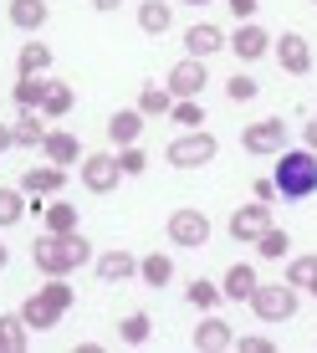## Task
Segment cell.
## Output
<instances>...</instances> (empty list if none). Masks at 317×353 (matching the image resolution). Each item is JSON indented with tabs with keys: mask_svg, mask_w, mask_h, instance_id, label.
<instances>
[{
	"mask_svg": "<svg viewBox=\"0 0 317 353\" xmlns=\"http://www.w3.org/2000/svg\"><path fill=\"white\" fill-rule=\"evenodd\" d=\"M31 261H36L41 276H67V272H77V266L92 261V241L82 236V230H67V236H52V230H46V236H36Z\"/></svg>",
	"mask_w": 317,
	"mask_h": 353,
	"instance_id": "obj_1",
	"label": "cell"
},
{
	"mask_svg": "<svg viewBox=\"0 0 317 353\" xmlns=\"http://www.w3.org/2000/svg\"><path fill=\"white\" fill-rule=\"evenodd\" d=\"M272 185H276L282 200H307V194H317V154L312 149H282L276 154Z\"/></svg>",
	"mask_w": 317,
	"mask_h": 353,
	"instance_id": "obj_2",
	"label": "cell"
},
{
	"mask_svg": "<svg viewBox=\"0 0 317 353\" xmlns=\"http://www.w3.org/2000/svg\"><path fill=\"white\" fill-rule=\"evenodd\" d=\"M215 154H221V139L205 133V128H190V133H179V139L164 149V159L174 169H205V164H215Z\"/></svg>",
	"mask_w": 317,
	"mask_h": 353,
	"instance_id": "obj_3",
	"label": "cell"
},
{
	"mask_svg": "<svg viewBox=\"0 0 317 353\" xmlns=\"http://www.w3.org/2000/svg\"><path fill=\"white\" fill-rule=\"evenodd\" d=\"M251 307H256V318H261V323H287L292 318V312H297V287H292V282H256V292H251Z\"/></svg>",
	"mask_w": 317,
	"mask_h": 353,
	"instance_id": "obj_4",
	"label": "cell"
},
{
	"mask_svg": "<svg viewBox=\"0 0 317 353\" xmlns=\"http://www.w3.org/2000/svg\"><path fill=\"white\" fill-rule=\"evenodd\" d=\"M169 241H174V246H190V251L210 246V215L194 210V205L174 210V215H169Z\"/></svg>",
	"mask_w": 317,
	"mask_h": 353,
	"instance_id": "obj_5",
	"label": "cell"
},
{
	"mask_svg": "<svg viewBox=\"0 0 317 353\" xmlns=\"http://www.w3.org/2000/svg\"><path fill=\"white\" fill-rule=\"evenodd\" d=\"M241 149L246 154H282L287 149V123L282 118H261V123H251L241 133Z\"/></svg>",
	"mask_w": 317,
	"mask_h": 353,
	"instance_id": "obj_6",
	"label": "cell"
},
{
	"mask_svg": "<svg viewBox=\"0 0 317 353\" xmlns=\"http://www.w3.org/2000/svg\"><path fill=\"white\" fill-rule=\"evenodd\" d=\"M118 179H123V169H118L113 154H82V185L92 194H113Z\"/></svg>",
	"mask_w": 317,
	"mask_h": 353,
	"instance_id": "obj_7",
	"label": "cell"
},
{
	"mask_svg": "<svg viewBox=\"0 0 317 353\" xmlns=\"http://www.w3.org/2000/svg\"><path fill=\"white\" fill-rule=\"evenodd\" d=\"M205 82H210L205 62H200V57H185V62L169 67V82H164V88L174 92V103H179V97H200V92H205Z\"/></svg>",
	"mask_w": 317,
	"mask_h": 353,
	"instance_id": "obj_8",
	"label": "cell"
},
{
	"mask_svg": "<svg viewBox=\"0 0 317 353\" xmlns=\"http://www.w3.org/2000/svg\"><path fill=\"white\" fill-rule=\"evenodd\" d=\"M272 52H276V62H282V72H292V77H307L312 72V46H307L302 31H287L282 41H272Z\"/></svg>",
	"mask_w": 317,
	"mask_h": 353,
	"instance_id": "obj_9",
	"label": "cell"
},
{
	"mask_svg": "<svg viewBox=\"0 0 317 353\" xmlns=\"http://www.w3.org/2000/svg\"><path fill=\"white\" fill-rule=\"evenodd\" d=\"M272 225V205L266 200H256V205H241L236 215H230V236L241 241V246H256V236Z\"/></svg>",
	"mask_w": 317,
	"mask_h": 353,
	"instance_id": "obj_10",
	"label": "cell"
},
{
	"mask_svg": "<svg viewBox=\"0 0 317 353\" xmlns=\"http://www.w3.org/2000/svg\"><path fill=\"white\" fill-rule=\"evenodd\" d=\"M225 46L241 57V62H261V57L272 52V31H266V26H256V21H241L236 36H230Z\"/></svg>",
	"mask_w": 317,
	"mask_h": 353,
	"instance_id": "obj_11",
	"label": "cell"
},
{
	"mask_svg": "<svg viewBox=\"0 0 317 353\" xmlns=\"http://www.w3.org/2000/svg\"><path fill=\"white\" fill-rule=\"evenodd\" d=\"M46 133H52V128H46V113H41V108H21V118L10 123V139H16L21 149H41Z\"/></svg>",
	"mask_w": 317,
	"mask_h": 353,
	"instance_id": "obj_12",
	"label": "cell"
},
{
	"mask_svg": "<svg viewBox=\"0 0 317 353\" xmlns=\"http://www.w3.org/2000/svg\"><path fill=\"white\" fill-rule=\"evenodd\" d=\"M97 276H103L108 287L128 282V276H139V256H133V251H123V246L103 251V256H97Z\"/></svg>",
	"mask_w": 317,
	"mask_h": 353,
	"instance_id": "obj_13",
	"label": "cell"
},
{
	"mask_svg": "<svg viewBox=\"0 0 317 353\" xmlns=\"http://www.w3.org/2000/svg\"><path fill=\"white\" fill-rule=\"evenodd\" d=\"M200 353H225V348H236V333H230V323L225 318H205L200 327H194V338H190Z\"/></svg>",
	"mask_w": 317,
	"mask_h": 353,
	"instance_id": "obj_14",
	"label": "cell"
},
{
	"mask_svg": "<svg viewBox=\"0 0 317 353\" xmlns=\"http://www.w3.org/2000/svg\"><path fill=\"white\" fill-rule=\"evenodd\" d=\"M143 123H149V118H143L139 108H118V113L108 118V139H113L118 149H128V143H139V133H143Z\"/></svg>",
	"mask_w": 317,
	"mask_h": 353,
	"instance_id": "obj_15",
	"label": "cell"
},
{
	"mask_svg": "<svg viewBox=\"0 0 317 353\" xmlns=\"http://www.w3.org/2000/svg\"><path fill=\"white\" fill-rule=\"evenodd\" d=\"M67 185V169H57V164H41V169H26L21 174V190L31 194V200H41V194H57Z\"/></svg>",
	"mask_w": 317,
	"mask_h": 353,
	"instance_id": "obj_16",
	"label": "cell"
},
{
	"mask_svg": "<svg viewBox=\"0 0 317 353\" xmlns=\"http://www.w3.org/2000/svg\"><path fill=\"white\" fill-rule=\"evenodd\" d=\"M185 46H190V57H200V62H205V57H215V52L225 46V31L210 26V21H200V26L185 31Z\"/></svg>",
	"mask_w": 317,
	"mask_h": 353,
	"instance_id": "obj_17",
	"label": "cell"
},
{
	"mask_svg": "<svg viewBox=\"0 0 317 353\" xmlns=\"http://www.w3.org/2000/svg\"><path fill=\"white\" fill-rule=\"evenodd\" d=\"M46 16H52V6H46V0H10V26L16 31H41L46 26Z\"/></svg>",
	"mask_w": 317,
	"mask_h": 353,
	"instance_id": "obj_18",
	"label": "cell"
},
{
	"mask_svg": "<svg viewBox=\"0 0 317 353\" xmlns=\"http://www.w3.org/2000/svg\"><path fill=\"white\" fill-rule=\"evenodd\" d=\"M41 154H46V159H52L57 169H67V164H77V159H82V143H77V133H62V128H57V133H46Z\"/></svg>",
	"mask_w": 317,
	"mask_h": 353,
	"instance_id": "obj_19",
	"label": "cell"
},
{
	"mask_svg": "<svg viewBox=\"0 0 317 353\" xmlns=\"http://www.w3.org/2000/svg\"><path fill=\"white\" fill-rule=\"evenodd\" d=\"M251 292H256V272H251L246 261H236V266L225 272V282H221V297H230V302H246Z\"/></svg>",
	"mask_w": 317,
	"mask_h": 353,
	"instance_id": "obj_20",
	"label": "cell"
},
{
	"mask_svg": "<svg viewBox=\"0 0 317 353\" xmlns=\"http://www.w3.org/2000/svg\"><path fill=\"white\" fill-rule=\"evenodd\" d=\"M139 26L149 36H164L169 26H174V10H169L164 0H143V6H139Z\"/></svg>",
	"mask_w": 317,
	"mask_h": 353,
	"instance_id": "obj_21",
	"label": "cell"
},
{
	"mask_svg": "<svg viewBox=\"0 0 317 353\" xmlns=\"http://www.w3.org/2000/svg\"><path fill=\"white\" fill-rule=\"evenodd\" d=\"M16 67H21V77H41V72L52 67V46L46 41H26L21 57H16Z\"/></svg>",
	"mask_w": 317,
	"mask_h": 353,
	"instance_id": "obj_22",
	"label": "cell"
},
{
	"mask_svg": "<svg viewBox=\"0 0 317 353\" xmlns=\"http://www.w3.org/2000/svg\"><path fill=\"white\" fill-rule=\"evenodd\" d=\"M57 318H62V312H57V307H46V302L36 297V292H31L26 302H21V323H26V327H36V333H46V327H57Z\"/></svg>",
	"mask_w": 317,
	"mask_h": 353,
	"instance_id": "obj_23",
	"label": "cell"
},
{
	"mask_svg": "<svg viewBox=\"0 0 317 353\" xmlns=\"http://www.w3.org/2000/svg\"><path fill=\"white\" fill-rule=\"evenodd\" d=\"M36 297L46 302V307H57V312H67L72 302H77V292L67 287V276H46V287H36Z\"/></svg>",
	"mask_w": 317,
	"mask_h": 353,
	"instance_id": "obj_24",
	"label": "cell"
},
{
	"mask_svg": "<svg viewBox=\"0 0 317 353\" xmlns=\"http://www.w3.org/2000/svg\"><path fill=\"white\" fill-rule=\"evenodd\" d=\"M139 276H143L149 287H169V282H174V261L154 251V256H143V261H139Z\"/></svg>",
	"mask_w": 317,
	"mask_h": 353,
	"instance_id": "obj_25",
	"label": "cell"
},
{
	"mask_svg": "<svg viewBox=\"0 0 317 353\" xmlns=\"http://www.w3.org/2000/svg\"><path fill=\"white\" fill-rule=\"evenodd\" d=\"M256 251H261L266 261H282L292 251V236H287V230H276V225H266L261 236H256Z\"/></svg>",
	"mask_w": 317,
	"mask_h": 353,
	"instance_id": "obj_26",
	"label": "cell"
},
{
	"mask_svg": "<svg viewBox=\"0 0 317 353\" xmlns=\"http://www.w3.org/2000/svg\"><path fill=\"white\" fill-rule=\"evenodd\" d=\"M41 113H46V118H67V113H72V88H67V82H46Z\"/></svg>",
	"mask_w": 317,
	"mask_h": 353,
	"instance_id": "obj_27",
	"label": "cell"
},
{
	"mask_svg": "<svg viewBox=\"0 0 317 353\" xmlns=\"http://www.w3.org/2000/svg\"><path fill=\"white\" fill-rule=\"evenodd\" d=\"M169 108H174V92H169V88H143L139 92V113L143 118H164Z\"/></svg>",
	"mask_w": 317,
	"mask_h": 353,
	"instance_id": "obj_28",
	"label": "cell"
},
{
	"mask_svg": "<svg viewBox=\"0 0 317 353\" xmlns=\"http://www.w3.org/2000/svg\"><path fill=\"white\" fill-rule=\"evenodd\" d=\"M26 348V323H21V312H10V318H0V353H21Z\"/></svg>",
	"mask_w": 317,
	"mask_h": 353,
	"instance_id": "obj_29",
	"label": "cell"
},
{
	"mask_svg": "<svg viewBox=\"0 0 317 353\" xmlns=\"http://www.w3.org/2000/svg\"><path fill=\"white\" fill-rule=\"evenodd\" d=\"M149 312H128V318L123 323H118V338H123V343L128 348H139V343H149Z\"/></svg>",
	"mask_w": 317,
	"mask_h": 353,
	"instance_id": "obj_30",
	"label": "cell"
},
{
	"mask_svg": "<svg viewBox=\"0 0 317 353\" xmlns=\"http://www.w3.org/2000/svg\"><path fill=\"white\" fill-rule=\"evenodd\" d=\"M10 97H16V108H41V97H46V77H21L16 88H10Z\"/></svg>",
	"mask_w": 317,
	"mask_h": 353,
	"instance_id": "obj_31",
	"label": "cell"
},
{
	"mask_svg": "<svg viewBox=\"0 0 317 353\" xmlns=\"http://www.w3.org/2000/svg\"><path fill=\"white\" fill-rule=\"evenodd\" d=\"M26 215V190H0V230Z\"/></svg>",
	"mask_w": 317,
	"mask_h": 353,
	"instance_id": "obj_32",
	"label": "cell"
},
{
	"mask_svg": "<svg viewBox=\"0 0 317 353\" xmlns=\"http://www.w3.org/2000/svg\"><path fill=\"white\" fill-rule=\"evenodd\" d=\"M169 118H174L179 128H200L205 123V108H200V97H179V103L169 108Z\"/></svg>",
	"mask_w": 317,
	"mask_h": 353,
	"instance_id": "obj_33",
	"label": "cell"
},
{
	"mask_svg": "<svg viewBox=\"0 0 317 353\" xmlns=\"http://www.w3.org/2000/svg\"><path fill=\"white\" fill-rule=\"evenodd\" d=\"M46 230H52V236L77 230V205H46Z\"/></svg>",
	"mask_w": 317,
	"mask_h": 353,
	"instance_id": "obj_34",
	"label": "cell"
},
{
	"mask_svg": "<svg viewBox=\"0 0 317 353\" xmlns=\"http://www.w3.org/2000/svg\"><path fill=\"white\" fill-rule=\"evenodd\" d=\"M287 282H292V287H312V282H317V256H292Z\"/></svg>",
	"mask_w": 317,
	"mask_h": 353,
	"instance_id": "obj_35",
	"label": "cell"
},
{
	"mask_svg": "<svg viewBox=\"0 0 317 353\" xmlns=\"http://www.w3.org/2000/svg\"><path fill=\"white\" fill-rule=\"evenodd\" d=\"M256 92H261V82H256V77H246V72H236V77L225 82V97H230V103H251Z\"/></svg>",
	"mask_w": 317,
	"mask_h": 353,
	"instance_id": "obj_36",
	"label": "cell"
},
{
	"mask_svg": "<svg viewBox=\"0 0 317 353\" xmlns=\"http://www.w3.org/2000/svg\"><path fill=\"white\" fill-rule=\"evenodd\" d=\"M185 297L194 302V307H215V302H221V287H215V282H205V276H194Z\"/></svg>",
	"mask_w": 317,
	"mask_h": 353,
	"instance_id": "obj_37",
	"label": "cell"
},
{
	"mask_svg": "<svg viewBox=\"0 0 317 353\" xmlns=\"http://www.w3.org/2000/svg\"><path fill=\"white\" fill-rule=\"evenodd\" d=\"M118 169H123V179H139L143 169H149V159H143V149H139V143H128V149L118 154Z\"/></svg>",
	"mask_w": 317,
	"mask_h": 353,
	"instance_id": "obj_38",
	"label": "cell"
},
{
	"mask_svg": "<svg viewBox=\"0 0 317 353\" xmlns=\"http://www.w3.org/2000/svg\"><path fill=\"white\" fill-rule=\"evenodd\" d=\"M236 348H241V353H276V343H272V338H256V333H251V338H241Z\"/></svg>",
	"mask_w": 317,
	"mask_h": 353,
	"instance_id": "obj_39",
	"label": "cell"
},
{
	"mask_svg": "<svg viewBox=\"0 0 317 353\" xmlns=\"http://www.w3.org/2000/svg\"><path fill=\"white\" fill-rule=\"evenodd\" d=\"M225 6H230V16H236V21H251L261 0H225Z\"/></svg>",
	"mask_w": 317,
	"mask_h": 353,
	"instance_id": "obj_40",
	"label": "cell"
},
{
	"mask_svg": "<svg viewBox=\"0 0 317 353\" xmlns=\"http://www.w3.org/2000/svg\"><path fill=\"white\" fill-rule=\"evenodd\" d=\"M256 200H276V185H272V179H256Z\"/></svg>",
	"mask_w": 317,
	"mask_h": 353,
	"instance_id": "obj_41",
	"label": "cell"
},
{
	"mask_svg": "<svg viewBox=\"0 0 317 353\" xmlns=\"http://www.w3.org/2000/svg\"><path fill=\"white\" fill-rule=\"evenodd\" d=\"M307 149L317 154V118H312V123H307Z\"/></svg>",
	"mask_w": 317,
	"mask_h": 353,
	"instance_id": "obj_42",
	"label": "cell"
},
{
	"mask_svg": "<svg viewBox=\"0 0 317 353\" xmlns=\"http://www.w3.org/2000/svg\"><path fill=\"white\" fill-rule=\"evenodd\" d=\"M123 0H92V10H118Z\"/></svg>",
	"mask_w": 317,
	"mask_h": 353,
	"instance_id": "obj_43",
	"label": "cell"
},
{
	"mask_svg": "<svg viewBox=\"0 0 317 353\" xmlns=\"http://www.w3.org/2000/svg\"><path fill=\"white\" fill-rule=\"evenodd\" d=\"M10 143H16V139H10V128H6V123H0V154H6V149H10Z\"/></svg>",
	"mask_w": 317,
	"mask_h": 353,
	"instance_id": "obj_44",
	"label": "cell"
},
{
	"mask_svg": "<svg viewBox=\"0 0 317 353\" xmlns=\"http://www.w3.org/2000/svg\"><path fill=\"white\" fill-rule=\"evenodd\" d=\"M6 261H10V251H6V246H0V272H6Z\"/></svg>",
	"mask_w": 317,
	"mask_h": 353,
	"instance_id": "obj_45",
	"label": "cell"
},
{
	"mask_svg": "<svg viewBox=\"0 0 317 353\" xmlns=\"http://www.w3.org/2000/svg\"><path fill=\"white\" fill-rule=\"evenodd\" d=\"M185 6H205V0H185Z\"/></svg>",
	"mask_w": 317,
	"mask_h": 353,
	"instance_id": "obj_46",
	"label": "cell"
},
{
	"mask_svg": "<svg viewBox=\"0 0 317 353\" xmlns=\"http://www.w3.org/2000/svg\"><path fill=\"white\" fill-rule=\"evenodd\" d=\"M307 292H312V297H317V282H312V287H307Z\"/></svg>",
	"mask_w": 317,
	"mask_h": 353,
	"instance_id": "obj_47",
	"label": "cell"
},
{
	"mask_svg": "<svg viewBox=\"0 0 317 353\" xmlns=\"http://www.w3.org/2000/svg\"><path fill=\"white\" fill-rule=\"evenodd\" d=\"M312 6H317V0H312Z\"/></svg>",
	"mask_w": 317,
	"mask_h": 353,
	"instance_id": "obj_48",
	"label": "cell"
}]
</instances>
